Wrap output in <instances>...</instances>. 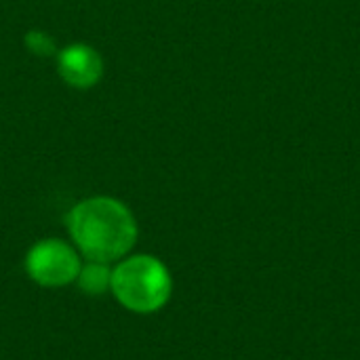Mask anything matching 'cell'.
Here are the masks:
<instances>
[{
    "label": "cell",
    "instance_id": "obj_3",
    "mask_svg": "<svg viewBox=\"0 0 360 360\" xmlns=\"http://www.w3.org/2000/svg\"><path fill=\"white\" fill-rule=\"evenodd\" d=\"M30 278L42 287H63L80 274V259L72 247L61 240H42L25 257Z\"/></svg>",
    "mask_w": 360,
    "mask_h": 360
},
{
    "label": "cell",
    "instance_id": "obj_4",
    "mask_svg": "<svg viewBox=\"0 0 360 360\" xmlns=\"http://www.w3.org/2000/svg\"><path fill=\"white\" fill-rule=\"evenodd\" d=\"M59 72L74 86H91L101 76V59L91 46L74 44L61 53Z\"/></svg>",
    "mask_w": 360,
    "mask_h": 360
},
{
    "label": "cell",
    "instance_id": "obj_1",
    "mask_svg": "<svg viewBox=\"0 0 360 360\" xmlns=\"http://www.w3.org/2000/svg\"><path fill=\"white\" fill-rule=\"evenodd\" d=\"M68 226L80 253L99 264L122 257L137 238L131 211L120 200L108 196L78 202L68 215Z\"/></svg>",
    "mask_w": 360,
    "mask_h": 360
},
{
    "label": "cell",
    "instance_id": "obj_5",
    "mask_svg": "<svg viewBox=\"0 0 360 360\" xmlns=\"http://www.w3.org/2000/svg\"><path fill=\"white\" fill-rule=\"evenodd\" d=\"M78 285L82 291L91 293V295H99L103 293L105 289H110V281H112V272L108 270L105 264H99V262H91L89 266L80 268V274H78Z\"/></svg>",
    "mask_w": 360,
    "mask_h": 360
},
{
    "label": "cell",
    "instance_id": "obj_2",
    "mask_svg": "<svg viewBox=\"0 0 360 360\" xmlns=\"http://www.w3.org/2000/svg\"><path fill=\"white\" fill-rule=\"evenodd\" d=\"M110 289L131 312L150 314L160 310L171 295L169 270L150 255H135L112 272Z\"/></svg>",
    "mask_w": 360,
    "mask_h": 360
}]
</instances>
